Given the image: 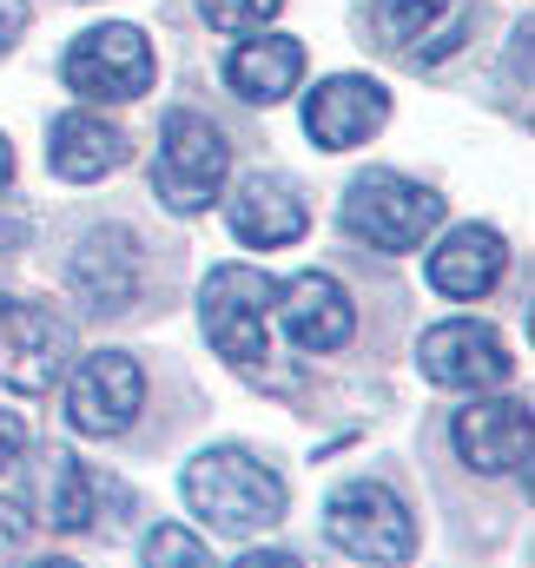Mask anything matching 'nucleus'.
<instances>
[{
  "label": "nucleus",
  "mask_w": 535,
  "mask_h": 568,
  "mask_svg": "<svg viewBox=\"0 0 535 568\" xmlns=\"http://www.w3.org/2000/svg\"><path fill=\"white\" fill-rule=\"evenodd\" d=\"M185 503H192V516H205L219 536H259L271 529L277 516H284V483H277V469L259 463L252 449H232V443H219V449H199L192 463H185Z\"/></svg>",
  "instance_id": "1"
},
{
  "label": "nucleus",
  "mask_w": 535,
  "mask_h": 568,
  "mask_svg": "<svg viewBox=\"0 0 535 568\" xmlns=\"http://www.w3.org/2000/svg\"><path fill=\"white\" fill-rule=\"evenodd\" d=\"M344 225L377 252H416L443 225V199L391 165H371L344 185Z\"/></svg>",
  "instance_id": "2"
},
{
  "label": "nucleus",
  "mask_w": 535,
  "mask_h": 568,
  "mask_svg": "<svg viewBox=\"0 0 535 568\" xmlns=\"http://www.w3.org/2000/svg\"><path fill=\"white\" fill-rule=\"evenodd\" d=\"M225 165H232V145L225 133L192 113V106H172L159 120V152H152V185L172 212H205L225 185Z\"/></svg>",
  "instance_id": "3"
},
{
  "label": "nucleus",
  "mask_w": 535,
  "mask_h": 568,
  "mask_svg": "<svg viewBox=\"0 0 535 568\" xmlns=\"http://www.w3.org/2000/svg\"><path fill=\"white\" fill-rule=\"evenodd\" d=\"M277 284L252 265H219L205 272V291H199V317H205V337L225 364H265V317Z\"/></svg>",
  "instance_id": "4"
},
{
  "label": "nucleus",
  "mask_w": 535,
  "mask_h": 568,
  "mask_svg": "<svg viewBox=\"0 0 535 568\" xmlns=\"http://www.w3.org/2000/svg\"><path fill=\"white\" fill-rule=\"evenodd\" d=\"M73 357V324L47 304L27 297H0V384L20 397H40L67 377Z\"/></svg>",
  "instance_id": "5"
},
{
  "label": "nucleus",
  "mask_w": 535,
  "mask_h": 568,
  "mask_svg": "<svg viewBox=\"0 0 535 568\" xmlns=\"http://www.w3.org/2000/svg\"><path fill=\"white\" fill-rule=\"evenodd\" d=\"M324 536H331L344 556H357V562H403V556H416V523H410V509H403L384 483H364V476L344 483V489H331V503H324Z\"/></svg>",
  "instance_id": "6"
},
{
  "label": "nucleus",
  "mask_w": 535,
  "mask_h": 568,
  "mask_svg": "<svg viewBox=\"0 0 535 568\" xmlns=\"http://www.w3.org/2000/svg\"><path fill=\"white\" fill-rule=\"evenodd\" d=\"M67 87L87 93V100H139L152 87V40L127 27V20H107V27H87L67 60H60Z\"/></svg>",
  "instance_id": "7"
},
{
  "label": "nucleus",
  "mask_w": 535,
  "mask_h": 568,
  "mask_svg": "<svg viewBox=\"0 0 535 568\" xmlns=\"http://www.w3.org/2000/svg\"><path fill=\"white\" fill-rule=\"evenodd\" d=\"M476 0H371V33L384 53H397L410 67L450 60L470 33Z\"/></svg>",
  "instance_id": "8"
},
{
  "label": "nucleus",
  "mask_w": 535,
  "mask_h": 568,
  "mask_svg": "<svg viewBox=\"0 0 535 568\" xmlns=\"http://www.w3.org/2000/svg\"><path fill=\"white\" fill-rule=\"evenodd\" d=\"M139 404H145V371L127 351L80 357V371L67 384V417H73L80 436H120V429H133Z\"/></svg>",
  "instance_id": "9"
},
{
  "label": "nucleus",
  "mask_w": 535,
  "mask_h": 568,
  "mask_svg": "<svg viewBox=\"0 0 535 568\" xmlns=\"http://www.w3.org/2000/svg\"><path fill=\"white\" fill-rule=\"evenodd\" d=\"M416 371L443 390H496L509 377V351L489 324H470V317H450L436 331L416 337Z\"/></svg>",
  "instance_id": "10"
},
{
  "label": "nucleus",
  "mask_w": 535,
  "mask_h": 568,
  "mask_svg": "<svg viewBox=\"0 0 535 568\" xmlns=\"http://www.w3.org/2000/svg\"><path fill=\"white\" fill-rule=\"evenodd\" d=\"M271 311H277V324L297 351H337L357 331V304L331 272H297L291 284H277Z\"/></svg>",
  "instance_id": "11"
},
{
  "label": "nucleus",
  "mask_w": 535,
  "mask_h": 568,
  "mask_svg": "<svg viewBox=\"0 0 535 568\" xmlns=\"http://www.w3.org/2000/svg\"><path fill=\"white\" fill-rule=\"evenodd\" d=\"M391 120V93L364 73H331L311 100H304V133L324 145V152H351L364 145L377 126Z\"/></svg>",
  "instance_id": "12"
},
{
  "label": "nucleus",
  "mask_w": 535,
  "mask_h": 568,
  "mask_svg": "<svg viewBox=\"0 0 535 568\" xmlns=\"http://www.w3.org/2000/svg\"><path fill=\"white\" fill-rule=\"evenodd\" d=\"M225 225H232V239H245V245H291V239H304V225H311V205H304V192L284 179V172H245L239 185H232V199H225Z\"/></svg>",
  "instance_id": "13"
},
{
  "label": "nucleus",
  "mask_w": 535,
  "mask_h": 568,
  "mask_svg": "<svg viewBox=\"0 0 535 568\" xmlns=\"http://www.w3.org/2000/svg\"><path fill=\"white\" fill-rule=\"evenodd\" d=\"M67 284H73L80 304H93V311H107V317L127 311L139 297V239L127 225L87 232L80 252H73V265H67Z\"/></svg>",
  "instance_id": "14"
},
{
  "label": "nucleus",
  "mask_w": 535,
  "mask_h": 568,
  "mask_svg": "<svg viewBox=\"0 0 535 568\" xmlns=\"http://www.w3.org/2000/svg\"><path fill=\"white\" fill-rule=\"evenodd\" d=\"M450 436H456V456L470 469H483V476L523 469V483H529V404H509V397L470 404V410H456Z\"/></svg>",
  "instance_id": "15"
},
{
  "label": "nucleus",
  "mask_w": 535,
  "mask_h": 568,
  "mask_svg": "<svg viewBox=\"0 0 535 568\" xmlns=\"http://www.w3.org/2000/svg\"><path fill=\"white\" fill-rule=\"evenodd\" d=\"M47 165L60 179H73V185L107 179V172L127 165V133L113 120H100V113H60L53 133H47Z\"/></svg>",
  "instance_id": "16"
},
{
  "label": "nucleus",
  "mask_w": 535,
  "mask_h": 568,
  "mask_svg": "<svg viewBox=\"0 0 535 568\" xmlns=\"http://www.w3.org/2000/svg\"><path fill=\"white\" fill-rule=\"evenodd\" d=\"M225 80H232L239 100H252V106H277V100L297 93V80H304V47H297L291 33L239 40L232 60H225Z\"/></svg>",
  "instance_id": "17"
},
{
  "label": "nucleus",
  "mask_w": 535,
  "mask_h": 568,
  "mask_svg": "<svg viewBox=\"0 0 535 568\" xmlns=\"http://www.w3.org/2000/svg\"><path fill=\"white\" fill-rule=\"evenodd\" d=\"M503 265H509V252H503V239L489 232V225H456L436 252H430V284L443 291V297H483L489 284L503 278Z\"/></svg>",
  "instance_id": "18"
},
{
  "label": "nucleus",
  "mask_w": 535,
  "mask_h": 568,
  "mask_svg": "<svg viewBox=\"0 0 535 568\" xmlns=\"http://www.w3.org/2000/svg\"><path fill=\"white\" fill-rule=\"evenodd\" d=\"M107 503H127V489H120L113 476L87 469L80 456H53V469H47V523H53V529L80 536V529L100 523Z\"/></svg>",
  "instance_id": "19"
},
{
  "label": "nucleus",
  "mask_w": 535,
  "mask_h": 568,
  "mask_svg": "<svg viewBox=\"0 0 535 568\" xmlns=\"http://www.w3.org/2000/svg\"><path fill=\"white\" fill-rule=\"evenodd\" d=\"M277 7H284V0H199V13H205L219 33H259Z\"/></svg>",
  "instance_id": "20"
},
{
  "label": "nucleus",
  "mask_w": 535,
  "mask_h": 568,
  "mask_svg": "<svg viewBox=\"0 0 535 568\" xmlns=\"http://www.w3.org/2000/svg\"><path fill=\"white\" fill-rule=\"evenodd\" d=\"M145 562L212 568V549H205V536H185V529H152V536H145Z\"/></svg>",
  "instance_id": "21"
},
{
  "label": "nucleus",
  "mask_w": 535,
  "mask_h": 568,
  "mask_svg": "<svg viewBox=\"0 0 535 568\" xmlns=\"http://www.w3.org/2000/svg\"><path fill=\"white\" fill-rule=\"evenodd\" d=\"M20 542H27V509H20V503H7V496H0V556H13V549H20Z\"/></svg>",
  "instance_id": "22"
},
{
  "label": "nucleus",
  "mask_w": 535,
  "mask_h": 568,
  "mask_svg": "<svg viewBox=\"0 0 535 568\" xmlns=\"http://www.w3.org/2000/svg\"><path fill=\"white\" fill-rule=\"evenodd\" d=\"M20 449H27V429H20V417H13V410H0V476L20 463Z\"/></svg>",
  "instance_id": "23"
},
{
  "label": "nucleus",
  "mask_w": 535,
  "mask_h": 568,
  "mask_svg": "<svg viewBox=\"0 0 535 568\" xmlns=\"http://www.w3.org/2000/svg\"><path fill=\"white\" fill-rule=\"evenodd\" d=\"M7 179H13V145L0 140V192H7Z\"/></svg>",
  "instance_id": "24"
}]
</instances>
